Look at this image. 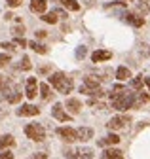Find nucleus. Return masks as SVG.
<instances>
[{"label": "nucleus", "instance_id": "nucleus-1", "mask_svg": "<svg viewBox=\"0 0 150 159\" xmlns=\"http://www.w3.org/2000/svg\"><path fill=\"white\" fill-rule=\"evenodd\" d=\"M133 101H135V93H127V89H124L122 85H116L110 93V102L114 110L133 108Z\"/></svg>", "mask_w": 150, "mask_h": 159}, {"label": "nucleus", "instance_id": "nucleus-2", "mask_svg": "<svg viewBox=\"0 0 150 159\" xmlns=\"http://www.w3.org/2000/svg\"><path fill=\"white\" fill-rule=\"evenodd\" d=\"M48 80H49V84H51L55 89H57L59 93H63V95L70 93V91H72V87H74V84H72V78L65 76L63 72H55V74H51Z\"/></svg>", "mask_w": 150, "mask_h": 159}, {"label": "nucleus", "instance_id": "nucleus-3", "mask_svg": "<svg viewBox=\"0 0 150 159\" xmlns=\"http://www.w3.org/2000/svg\"><path fill=\"white\" fill-rule=\"evenodd\" d=\"M25 134L30 138V140H34V142H42L44 138H46V131H44V127L38 125V123H29V125L25 127Z\"/></svg>", "mask_w": 150, "mask_h": 159}, {"label": "nucleus", "instance_id": "nucleus-4", "mask_svg": "<svg viewBox=\"0 0 150 159\" xmlns=\"http://www.w3.org/2000/svg\"><path fill=\"white\" fill-rule=\"evenodd\" d=\"M129 121H131V119H129L127 116H116V117H112L110 121L106 123V127H108L110 131H118V129H124Z\"/></svg>", "mask_w": 150, "mask_h": 159}, {"label": "nucleus", "instance_id": "nucleus-5", "mask_svg": "<svg viewBox=\"0 0 150 159\" xmlns=\"http://www.w3.org/2000/svg\"><path fill=\"white\" fill-rule=\"evenodd\" d=\"M57 134L63 138L65 142H74V140H78V134H76V131H74L72 127H59V129H57Z\"/></svg>", "mask_w": 150, "mask_h": 159}, {"label": "nucleus", "instance_id": "nucleus-6", "mask_svg": "<svg viewBox=\"0 0 150 159\" xmlns=\"http://www.w3.org/2000/svg\"><path fill=\"white\" fill-rule=\"evenodd\" d=\"M51 114H53L55 119H59V121H70V116H68L67 112H63V104H59V102L53 106Z\"/></svg>", "mask_w": 150, "mask_h": 159}, {"label": "nucleus", "instance_id": "nucleus-7", "mask_svg": "<svg viewBox=\"0 0 150 159\" xmlns=\"http://www.w3.org/2000/svg\"><path fill=\"white\" fill-rule=\"evenodd\" d=\"M40 108H36L32 104H23L21 108H17V116H38Z\"/></svg>", "mask_w": 150, "mask_h": 159}, {"label": "nucleus", "instance_id": "nucleus-8", "mask_svg": "<svg viewBox=\"0 0 150 159\" xmlns=\"http://www.w3.org/2000/svg\"><path fill=\"white\" fill-rule=\"evenodd\" d=\"M36 89H38V82H36V78H29V80H27L25 95H27L29 98H34V97H36Z\"/></svg>", "mask_w": 150, "mask_h": 159}, {"label": "nucleus", "instance_id": "nucleus-9", "mask_svg": "<svg viewBox=\"0 0 150 159\" xmlns=\"http://www.w3.org/2000/svg\"><path fill=\"white\" fill-rule=\"evenodd\" d=\"M124 17H125V21L129 25H133V27H143L144 25V17H141L137 13H125Z\"/></svg>", "mask_w": 150, "mask_h": 159}, {"label": "nucleus", "instance_id": "nucleus-10", "mask_svg": "<svg viewBox=\"0 0 150 159\" xmlns=\"http://www.w3.org/2000/svg\"><path fill=\"white\" fill-rule=\"evenodd\" d=\"M110 57H112L110 51H106V49H97L95 53L91 55V61H93V63H101V61H108Z\"/></svg>", "mask_w": 150, "mask_h": 159}, {"label": "nucleus", "instance_id": "nucleus-11", "mask_svg": "<svg viewBox=\"0 0 150 159\" xmlns=\"http://www.w3.org/2000/svg\"><path fill=\"white\" fill-rule=\"evenodd\" d=\"M48 8V2L46 0H30V10L34 13H44Z\"/></svg>", "mask_w": 150, "mask_h": 159}, {"label": "nucleus", "instance_id": "nucleus-12", "mask_svg": "<svg viewBox=\"0 0 150 159\" xmlns=\"http://www.w3.org/2000/svg\"><path fill=\"white\" fill-rule=\"evenodd\" d=\"M76 134H78V140L87 142L89 138H93V129H89V127H80V129L76 131Z\"/></svg>", "mask_w": 150, "mask_h": 159}, {"label": "nucleus", "instance_id": "nucleus-13", "mask_svg": "<svg viewBox=\"0 0 150 159\" xmlns=\"http://www.w3.org/2000/svg\"><path fill=\"white\" fill-rule=\"evenodd\" d=\"M67 108H68L70 114H80V110H82V102L78 101V98H68V101H67Z\"/></svg>", "mask_w": 150, "mask_h": 159}, {"label": "nucleus", "instance_id": "nucleus-14", "mask_svg": "<svg viewBox=\"0 0 150 159\" xmlns=\"http://www.w3.org/2000/svg\"><path fill=\"white\" fill-rule=\"evenodd\" d=\"M101 159H124V153L120 152V150H105L103 152V155H101Z\"/></svg>", "mask_w": 150, "mask_h": 159}, {"label": "nucleus", "instance_id": "nucleus-15", "mask_svg": "<svg viewBox=\"0 0 150 159\" xmlns=\"http://www.w3.org/2000/svg\"><path fill=\"white\" fill-rule=\"evenodd\" d=\"M84 87L86 89H99V78H95V76H86Z\"/></svg>", "mask_w": 150, "mask_h": 159}, {"label": "nucleus", "instance_id": "nucleus-16", "mask_svg": "<svg viewBox=\"0 0 150 159\" xmlns=\"http://www.w3.org/2000/svg\"><path fill=\"white\" fill-rule=\"evenodd\" d=\"M120 142V136L118 134H108L106 138H101L99 146H108V144H118Z\"/></svg>", "mask_w": 150, "mask_h": 159}, {"label": "nucleus", "instance_id": "nucleus-17", "mask_svg": "<svg viewBox=\"0 0 150 159\" xmlns=\"http://www.w3.org/2000/svg\"><path fill=\"white\" fill-rule=\"evenodd\" d=\"M10 146H13V136L12 134H4L2 138H0V152H4Z\"/></svg>", "mask_w": 150, "mask_h": 159}, {"label": "nucleus", "instance_id": "nucleus-18", "mask_svg": "<svg viewBox=\"0 0 150 159\" xmlns=\"http://www.w3.org/2000/svg\"><path fill=\"white\" fill-rule=\"evenodd\" d=\"M116 78L120 80V82H125L127 78H131V72H129V68H125V66H120V68L116 70Z\"/></svg>", "mask_w": 150, "mask_h": 159}, {"label": "nucleus", "instance_id": "nucleus-19", "mask_svg": "<svg viewBox=\"0 0 150 159\" xmlns=\"http://www.w3.org/2000/svg\"><path fill=\"white\" fill-rule=\"evenodd\" d=\"M10 85H12V80L10 78H6V76H0V93H8V89H10Z\"/></svg>", "mask_w": 150, "mask_h": 159}, {"label": "nucleus", "instance_id": "nucleus-20", "mask_svg": "<svg viewBox=\"0 0 150 159\" xmlns=\"http://www.w3.org/2000/svg\"><path fill=\"white\" fill-rule=\"evenodd\" d=\"M59 2H61L65 8L72 10V11H78V10H80V4L76 2V0H59Z\"/></svg>", "mask_w": 150, "mask_h": 159}, {"label": "nucleus", "instance_id": "nucleus-21", "mask_svg": "<svg viewBox=\"0 0 150 159\" xmlns=\"http://www.w3.org/2000/svg\"><path fill=\"white\" fill-rule=\"evenodd\" d=\"M76 157L78 159H93V150L91 148H82V150H78Z\"/></svg>", "mask_w": 150, "mask_h": 159}, {"label": "nucleus", "instance_id": "nucleus-22", "mask_svg": "<svg viewBox=\"0 0 150 159\" xmlns=\"http://www.w3.org/2000/svg\"><path fill=\"white\" fill-rule=\"evenodd\" d=\"M27 44H29L36 53H42V55H46V53H48V48H46V46H42V44H36V42H27Z\"/></svg>", "mask_w": 150, "mask_h": 159}, {"label": "nucleus", "instance_id": "nucleus-23", "mask_svg": "<svg viewBox=\"0 0 150 159\" xmlns=\"http://www.w3.org/2000/svg\"><path fill=\"white\" fill-rule=\"evenodd\" d=\"M6 101H8L10 104H15V102H19V101H21V93H19V91H13L12 95H6Z\"/></svg>", "mask_w": 150, "mask_h": 159}, {"label": "nucleus", "instance_id": "nucleus-24", "mask_svg": "<svg viewBox=\"0 0 150 159\" xmlns=\"http://www.w3.org/2000/svg\"><path fill=\"white\" fill-rule=\"evenodd\" d=\"M42 21H46V23H51V25H55V23H57V15H55L53 11H51V13H44V15H42Z\"/></svg>", "mask_w": 150, "mask_h": 159}, {"label": "nucleus", "instance_id": "nucleus-25", "mask_svg": "<svg viewBox=\"0 0 150 159\" xmlns=\"http://www.w3.org/2000/svg\"><path fill=\"white\" fill-rule=\"evenodd\" d=\"M141 87H143V76H137V78H133V80H131V89L139 91Z\"/></svg>", "mask_w": 150, "mask_h": 159}, {"label": "nucleus", "instance_id": "nucleus-26", "mask_svg": "<svg viewBox=\"0 0 150 159\" xmlns=\"http://www.w3.org/2000/svg\"><path fill=\"white\" fill-rule=\"evenodd\" d=\"M40 95H42V98H44V101H48V98H49V85L48 84H40Z\"/></svg>", "mask_w": 150, "mask_h": 159}, {"label": "nucleus", "instance_id": "nucleus-27", "mask_svg": "<svg viewBox=\"0 0 150 159\" xmlns=\"http://www.w3.org/2000/svg\"><path fill=\"white\" fill-rule=\"evenodd\" d=\"M65 157L67 159H76V155H78V150H72V148H65Z\"/></svg>", "mask_w": 150, "mask_h": 159}, {"label": "nucleus", "instance_id": "nucleus-28", "mask_svg": "<svg viewBox=\"0 0 150 159\" xmlns=\"http://www.w3.org/2000/svg\"><path fill=\"white\" fill-rule=\"evenodd\" d=\"M139 10L143 13H148L150 11V6H148V0H139Z\"/></svg>", "mask_w": 150, "mask_h": 159}, {"label": "nucleus", "instance_id": "nucleus-29", "mask_svg": "<svg viewBox=\"0 0 150 159\" xmlns=\"http://www.w3.org/2000/svg\"><path fill=\"white\" fill-rule=\"evenodd\" d=\"M21 68H23V70H30V68H32L30 59H29V57H23V61H21Z\"/></svg>", "mask_w": 150, "mask_h": 159}, {"label": "nucleus", "instance_id": "nucleus-30", "mask_svg": "<svg viewBox=\"0 0 150 159\" xmlns=\"http://www.w3.org/2000/svg\"><path fill=\"white\" fill-rule=\"evenodd\" d=\"M8 63H10V55L2 53V55H0V68H2V66H6Z\"/></svg>", "mask_w": 150, "mask_h": 159}, {"label": "nucleus", "instance_id": "nucleus-31", "mask_svg": "<svg viewBox=\"0 0 150 159\" xmlns=\"http://www.w3.org/2000/svg\"><path fill=\"white\" fill-rule=\"evenodd\" d=\"M0 159H13V153L10 150H4V152H0Z\"/></svg>", "mask_w": 150, "mask_h": 159}, {"label": "nucleus", "instance_id": "nucleus-32", "mask_svg": "<svg viewBox=\"0 0 150 159\" xmlns=\"http://www.w3.org/2000/svg\"><path fill=\"white\" fill-rule=\"evenodd\" d=\"M21 2H23V0H6V4H8L10 8H17V6H21Z\"/></svg>", "mask_w": 150, "mask_h": 159}, {"label": "nucleus", "instance_id": "nucleus-33", "mask_svg": "<svg viewBox=\"0 0 150 159\" xmlns=\"http://www.w3.org/2000/svg\"><path fill=\"white\" fill-rule=\"evenodd\" d=\"M23 32H25L23 25H19V27H15V29H13V34H15L17 38H21V36H23Z\"/></svg>", "mask_w": 150, "mask_h": 159}, {"label": "nucleus", "instance_id": "nucleus-34", "mask_svg": "<svg viewBox=\"0 0 150 159\" xmlns=\"http://www.w3.org/2000/svg\"><path fill=\"white\" fill-rule=\"evenodd\" d=\"M86 53H87V49H86V48H84V46H82V48H78V49H76V57H86Z\"/></svg>", "mask_w": 150, "mask_h": 159}, {"label": "nucleus", "instance_id": "nucleus-35", "mask_svg": "<svg viewBox=\"0 0 150 159\" xmlns=\"http://www.w3.org/2000/svg\"><path fill=\"white\" fill-rule=\"evenodd\" d=\"M15 44L21 46V48H25V46H27V40H25V38H15Z\"/></svg>", "mask_w": 150, "mask_h": 159}, {"label": "nucleus", "instance_id": "nucleus-36", "mask_svg": "<svg viewBox=\"0 0 150 159\" xmlns=\"http://www.w3.org/2000/svg\"><path fill=\"white\" fill-rule=\"evenodd\" d=\"M30 159H48V153H34Z\"/></svg>", "mask_w": 150, "mask_h": 159}, {"label": "nucleus", "instance_id": "nucleus-37", "mask_svg": "<svg viewBox=\"0 0 150 159\" xmlns=\"http://www.w3.org/2000/svg\"><path fill=\"white\" fill-rule=\"evenodd\" d=\"M2 48H4V49H8V51H13V49H15V48H13V44H10V42H4V44H2Z\"/></svg>", "mask_w": 150, "mask_h": 159}, {"label": "nucleus", "instance_id": "nucleus-38", "mask_svg": "<svg viewBox=\"0 0 150 159\" xmlns=\"http://www.w3.org/2000/svg\"><path fill=\"white\" fill-rule=\"evenodd\" d=\"M53 13H55V15H57V17H63V19H67V13H65L63 10H55Z\"/></svg>", "mask_w": 150, "mask_h": 159}, {"label": "nucleus", "instance_id": "nucleus-39", "mask_svg": "<svg viewBox=\"0 0 150 159\" xmlns=\"http://www.w3.org/2000/svg\"><path fill=\"white\" fill-rule=\"evenodd\" d=\"M36 36H38V38H44V36H46V30H36Z\"/></svg>", "mask_w": 150, "mask_h": 159}, {"label": "nucleus", "instance_id": "nucleus-40", "mask_svg": "<svg viewBox=\"0 0 150 159\" xmlns=\"http://www.w3.org/2000/svg\"><path fill=\"white\" fill-rule=\"evenodd\" d=\"M144 84L148 85V89H150V78H144Z\"/></svg>", "mask_w": 150, "mask_h": 159}]
</instances>
